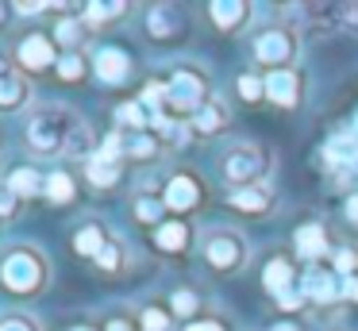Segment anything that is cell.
<instances>
[{
    "mask_svg": "<svg viewBox=\"0 0 358 331\" xmlns=\"http://www.w3.org/2000/svg\"><path fill=\"white\" fill-rule=\"evenodd\" d=\"M50 281V262L39 246L31 243H20V246H8L0 254V289L12 293V297H39Z\"/></svg>",
    "mask_w": 358,
    "mask_h": 331,
    "instance_id": "7a4b0ae2",
    "label": "cell"
},
{
    "mask_svg": "<svg viewBox=\"0 0 358 331\" xmlns=\"http://www.w3.org/2000/svg\"><path fill=\"white\" fill-rule=\"evenodd\" d=\"M131 212H135V220L147 223V227H162V223H166V220H162V212H166L162 192H135Z\"/></svg>",
    "mask_w": 358,
    "mask_h": 331,
    "instance_id": "cb8c5ba5",
    "label": "cell"
},
{
    "mask_svg": "<svg viewBox=\"0 0 358 331\" xmlns=\"http://www.w3.org/2000/svg\"><path fill=\"white\" fill-rule=\"evenodd\" d=\"M55 73H58V81H81L85 77V54H62Z\"/></svg>",
    "mask_w": 358,
    "mask_h": 331,
    "instance_id": "1f68e13d",
    "label": "cell"
},
{
    "mask_svg": "<svg viewBox=\"0 0 358 331\" xmlns=\"http://www.w3.org/2000/svg\"><path fill=\"white\" fill-rule=\"evenodd\" d=\"M335 274L339 277H355L358 274V254L350 251V246H339V251H335Z\"/></svg>",
    "mask_w": 358,
    "mask_h": 331,
    "instance_id": "d590c367",
    "label": "cell"
},
{
    "mask_svg": "<svg viewBox=\"0 0 358 331\" xmlns=\"http://www.w3.org/2000/svg\"><path fill=\"white\" fill-rule=\"evenodd\" d=\"M185 331H227V323L224 320H193V323H185Z\"/></svg>",
    "mask_w": 358,
    "mask_h": 331,
    "instance_id": "f35d334b",
    "label": "cell"
},
{
    "mask_svg": "<svg viewBox=\"0 0 358 331\" xmlns=\"http://www.w3.org/2000/svg\"><path fill=\"white\" fill-rule=\"evenodd\" d=\"M85 177L93 189H116L120 177H124V158H104V154H93L85 162Z\"/></svg>",
    "mask_w": 358,
    "mask_h": 331,
    "instance_id": "d6986e66",
    "label": "cell"
},
{
    "mask_svg": "<svg viewBox=\"0 0 358 331\" xmlns=\"http://www.w3.org/2000/svg\"><path fill=\"white\" fill-rule=\"evenodd\" d=\"M104 331H135V323H131V316H108V323H104Z\"/></svg>",
    "mask_w": 358,
    "mask_h": 331,
    "instance_id": "ab89813d",
    "label": "cell"
},
{
    "mask_svg": "<svg viewBox=\"0 0 358 331\" xmlns=\"http://www.w3.org/2000/svg\"><path fill=\"white\" fill-rule=\"evenodd\" d=\"M31 97H35V89H31V81L16 69V62L0 58V112L4 115L24 112V108L31 104Z\"/></svg>",
    "mask_w": 358,
    "mask_h": 331,
    "instance_id": "9c48e42d",
    "label": "cell"
},
{
    "mask_svg": "<svg viewBox=\"0 0 358 331\" xmlns=\"http://www.w3.org/2000/svg\"><path fill=\"white\" fill-rule=\"evenodd\" d=\"M343 297L358 304V274H355V277H343Z\"/></svg>",
    "mask_w": 358,
    "mask_h": 331,
    "instance_id": "60d3db41",
    "label": "cell"
},
{
    "mask_svg": "<svg viewBox=\"0 0 358 331\" xmlns=\"http://www.w3.org/2000/svg\"><path fill=\"white\" fill-rule=\"evenodd\" d=\"M301 293H304L308 304H335V300L343 297V277L335 274V269L312 266L308 274L301 277Z\"/></svg>",
    "mask_w": 358,
    "mask_h": 331,
    "instance_id": "30bf717a",
    "label": "cell"
},
{
    "mask_svg": "<svg viewBox=\"0 0 358 331\" xmlns=\"http://www.w3.org/2000/svg\"><path fill=\"white\" fill-rule=\"evenodd\" d=\"M120 15H127V4H85L81 8V20L89 23V31L104 27V23L120 20Z\"/></svg>",
    "mask_w": 358,
    "mask_h": 331,
    "instance_id": "f546056e",
    "label": "cell"
},
{
    "mask_svg": "<svg viewBox=\"0 0 358 331\" xmlns=\"http://www.w3.org/2000/svg\"><path fill=\"white\" fill-rule=\"evenodd\" d=\"M158 150H162V143H158V135H150V131H139V135L127 139V158L131 162H150L158 158Z\"/></svg>",
    "mask_w": 358,
    "mask_h": 331,
    "instance_id": "f1b7e54d",
    "label": "cell"
},
{
    "mask_svg": "<svg viewBox=\"0 0 358 331\" xmlns=\"http://www.w3.org/2000/svg\"><path fill=\"white\" fill-rule=\"evenodd\" d=\"M78 127H81V115L70 112L66 104H39L27 112L24 143L39 158H55V154H66V146H70Z\"/></svg>",
    "mask_w": 358,
    "mask_h": 331,
    "instance_id": "6da1fadb",
    "label": "cell"
},
{
    "mask_svg": "<svg viewBox=\"0 0 358 331\" xmlns=\"http://www.w3.org/2000/svg\"><path fill=\"white\" fill-rule=\"evenodd\" d=\"M208 100H212V85H208V73L201 66H178L166 77V112L193 115Z\"/></svg>",
    "mask_w": 358,
    "mask_h": 331,
    "instance_id": "3957f363",
    "label": "cell"
},
{
    "mask_svg": "<svg viewBox=\"0 0 358 331\" xmlns=\"http://www.w3.org/2000/svg\"><path fill=\"white\" fill-rule=\"evenodd\" d=\"M235 89H239L243 100H262L266 97V77H255V73H239V81H235Z\"/></svg>",
    "mask_w": 358,
    "mask_h": 331,
    "instance_id": "836d02e7",
    "label": "cell"
},
{
    "mask_svg": "<svg viewBox=\"0 0 358 331\" xmlns=\"http://www.w3.org/2000/svg\"><path fill=\"white\" fill-rule=\"evenodd\" d=\"M273 200L278 197H273L270 185H247V189H231L227 204H231L235 212H243V216H270Z\"/></svg>",
    "mask_w": 358,
    "mask_h": 331,
    "instance_id": "2e32d148",
    "label": "cell"
},
{
    "mask_svg": "<svg viewBox=\"0 0 358 331\" xmlns=\"http://www.w3.org/2000/svg\"><path fill=\"white\" fill-rule=\"evenodd\" d=\"M8 15H12V4H0V27L8 23Z\"/></svg>",
    "mask_w": 358,
    "mask_h": 331,
    "instance_id": "7bdbcfd3",
    "label": "cell"
},
{
    "mask_svg": "<svg viewBox=\"0 0 358 331\" xmlns=\"http://www.w3.org/2000/svg\"><path fill=\"white\" fill-rule=\"evenodd\" d=\"M147 35L155 43H173L185 35V12L178 4H155L147 8Z\"/></svg>",
    "mask_w": 358,
    "mask_h": 331,
    "instance_id": "8fae6325",
    "label": "cell"
},
{
    "mask_svg": "<svg viewBox=\"0 0 358 331\" xmlns=\"http://www.w3.org/2000/svg\"><path fill=\"white\" fill-rule=\"evenodd\" d=\"M43 197H47L50 204H73V197H78V181H73L66 169H55V174H47Z\"/></svg>",
    "mask_w": 358,
    "mask_h": 331,
    "instance_id": "d4e9b609",
    "label": "cell"
},
{
    "mask_svg": "<svg viewBox=\"0 0 358 331\" xmlns=\"http://www.w3.org/2000/svg\"><path fill=\"white\" fill-rule=\"evenodd\" d=\"M293 243H296V254H301V258H312V262H316L320 254L331 251V246H327V231H324V223H304V227H296Z\"/></svg>",
    "mask_w": 358,
    "mask_h": 331,
    "instance_id": "7402d4cb",
    "label": "cell"
},
{
    "mask_svg": "<svg viewBox=\"0 0 358 331\" xmlns=\"http://www.w3.org/2000/svg\"><path fill=\"white\" fill-rule=\"evenodd\" d=\"M189 243H193V231L185 220H166L162 227H155V246L162 254H181Z\"/></svg>",
    "mask_w": 358,
    "mask_h": 331,
    "instance_id": "44dd1931",
    "label": "cell"
},
{
    "mask_svg": "<svg viewBox=\"0 0 358 331\" xmlns=\"http://www.w3.org/2000/svg\"><path fill=\"white\" fill-rule=\"evenodd\" d=\"M116 123L120 127H131V135H139V131L150 127V112L139 104V100H127V104L116 108Z\"/></svg>",
    "mask_w": 358,
    "mask_h": 331,
    "instance_id": "83f0119b",
    "label": "cell"
},
{
    "mask_svg": "<svg viewBox=\"0 0 358 331\" xmlns=\"http://www.w3.org/2000/svg\"><path fill=\"white\" fill-rule=\"evenodd\" d=\"M162 200H166V212H178V216H185V212H196V208L204 204V181L196 174H173L170 181H166V189H162Z\"/></svg>",
    "mask_w": 358,
    "mask_h": 331,
    "instance_id": "ba28073f",
    "label": "cell"
},
{
    "mask_svg": "<svg viewBox=\"0 0 358 331\" xmlns=\"http://www.w3.org/2000/svg\"><path fill=\"white\" fill-rule=\"evenodd\" d=\"M250 15H255V4H247V0H216V4H208V20L220 35H235L239 27H247Z\"/></svg>",
    "mask_w": 358,
    "mask_h": 331,
    "instance_id": "7c38bea8",
    "label": "cell"
},
{
    "mask_svg": "<svg viewBox=\"0 0 358 331\" xmlns=\"http://www.w3.org/2000/svg\"><path fill=\"white\" fill-rule=\"evenodd\" d=\"M93 73H96V81H104V85H124L127 77H131V58H127L120 46H101V50L93 54Z\"/></svg>",
    "mask_w": 358,
    "mask_h": 331,
    "instance_id": "4fadbf2b",
    "label": "cell"
},
{
    "mask_svg": "<svg viewBox=\"0 0 358 331\" xmlns=\"http://www.w3.org/2000/svg\"><path fill=\"white\" fill-rule=\"evenodd\" d=\"M96 269H101V274H108V277L124 274V269H127V246H124V239H116V235L108 239V246L96 254Z\"/></svg>",
    "mask_w": 358,
    "mask_h": 331,
    "instance_id": "4316f807",
    "label": "cell"
},
{
    "mask_svg": "<svg viewBox=\"0 0 358 331\" xmlns=\"http://www.w3.org/2000/svg\"><path fill=\"white\" fill-rule=\"evenodd\" d=\"M201 254H204V262L224 277L239 274V269L250 262V246L235 227H208L204 239H201Z\"/></svg>",
    "mask_w": 358,
    "mask_h": 331,
    "instance_id": "5b68a950",
    "label": "cell"
},
{
    "mask_svg": "<svg viewBox=\"0 0 358 331\" xmlns=\"http://www.w3.org/2000/svg\"><path fill=\"white\" fill-rule=\"evenodd\" d=\"M347 220L358 223V192H350V197H347Z\"/></svg>",
    "mask_w": 358,
    "mask_h": 331,
    "instance_id": "b9f144b4",
    "label": "cell"
},
{
    "mask_svg": "<svg viewBox=\"0 0 358 331\" xmlns=\"http://www.w3.org/2000/svg\"><path fill=\"white\" fill-rule=\"evenodd\" d=\"M266 100L278 108H296L301 104V77L296 69H273L266 77Z\"/></svg>",
    "mask_w": 358,
    "mask_h": 331,
    "instance_id": "9a60e30c",
    "label": "cell"
},
{
    "mask_svg": "<svg viewBox=\"0 0 358 331\" xmlns=\"http://www.w3.org/2000/svg\"><path fill=\"white\" fill-rule=\"evenodd\" d=\"M20 208V197L8 189V181H0V220H12Z\"/></svg>",
    "mask_w": 358,
    "mask_h": 331,
    "instance_id": "8d00e7d4",
    "label": "cell"
},
{
    "mask_svg": "<svg viewBox=\"0 0 358 331\" xmlns=\"http://www.w3.org/2000/svg\"><path fill=\"white\" fill-rule=\"evenodd\" d=\"M170 312L193 323V320H196V312H201V297H196L193 289H178V293L170 297Z\"/></svg>",
    "mask_w": 358,
    "mask_h": 331,
    "instance_id": "4dcf8cb0",
    "label": "cell"
},
{
    "mask_svg": "<svg viewBox=\"0 0 358 331\" xmlns=\"http://www.w3.org/2000/svg\"><path fill=\"white\" fill-rule=\"evenodd\" d=\"M85 38H89V23L81 15H62L55 23V43L62 46V54H81Z\"/></svg>",
    "mask_w": 358,
    "mask_h": 331,
    "instance_id": "ffe728a7",
    "label": "cell"
},
{
    "mask_svg": "<svg viewBox=\"0 0 358 331\" xmlns=\"http://www.w3.org/2000/svg\"><path fill=\"white\" fill-rule=\"evenodd\" d=\"M304 304H308V300H304L301 285H296V289H289L285 297H278V308H281V312H301Z\"/></svg>",
    "mask_w": 358,
    "mask_h": 331,
    "instance_id": "74e56055",
    "label": "cell"
},
{
    "mask_svg": "<svg viewBox=\"0 0 358 331\" xmlns=\"http://www.w3.org/2000/svg\"><path fill=\"white\" fill-rule=\"evenodd\" d=\"M250 50H255L258 66H270V73H273V69H293L296 54H301V38H296L293 27L273 23V27L258 31L255 43H250Z\"/></svg>",
    "mask_w": 358,
    "mask_h": 331,
    "instance_id": "8992f818",
    "label": "cell"
},
{
    "mask_svg": "<svg viewBox=\"0 0 358 331\" xmlns=\"http://www.w3.org/2000/svg\"><path fill=\"white\" fill-rule=\"evenodd\" d=\"M58 58H62V54L55 50V43H50L43 31H27V35L12 46V62H16L20 73H24V69L27 73H43V69L58 66Z\"/></svg>",
    "mask_w": 358,
    "mask_h": 331,
    "instance_id": "52a82bcc",
    "label": "cell"
},
{
    "mask_svg": "<svg viewBox=\"0 0 358 331\" xmlns=\"http://www.w3.org/2000/svg\"><path fill=\"white\" fill-rule=\"evenodd\" d=\"M139 328L143 331H170V312H162V308H143Z\"/></svg>",
    "mask_w": 358,
    "mask_h": 331,
    "instance_id": "e575fe53",
    "label": "cell"
},
{
    "mask_svg": "<svg viewBox=\"0 0 358 331\" xmlns=\"http://www.w3.org/2000/svg\"><path fill=\"white\" fill-rule=\"evenodd\" d=\"M270 169H273V158H270V150L258 146V143H235L231 150L220 158V174H224V181H231L235 189L266 185Z\"/></svg>",
    "mask_w": 358,
    "mask_h": 331,
    "instance_id": "277c9868",
    "label": "cell"
},
{
    "mask_svg": "<svg viewBox=\"0 0 358 331\" xmlns=\"http://www.w3.org/2000/svg\"><path fill=\"white\" fill-rule=\"evenodd\" d=\"M108 239L112 235L104 231L101 220H85L78 231H73V254H78V258H93L96 262V254L108 246Z\"/></svg>",
    "mask_w": 358,
    "mask_h": 331,
    "instance_id": "ac0fdd59",
    "label": "cell"
},
{
    "mask_svg": "<svg viewBox=\"0 0 358 331\" xmlns=\"http://www.w3.org/2000/svg\"><path fill=\"white\" fill-rule=\"evenodd\" d=\"M270 331H301V328H293V323H273Z\"/></svg>",
    "mask_w": 358,
    "mask_h": 331,
    "instance_id": "ee69618b",
    "label": "cell"
},
{
    "mask_svg": "<svg viewBox=\"0 0 358 331\" xmlns=\"http://www.w3.org/2000/svg\"><path fill=\"white\" fill-rule=\"evenodd\" d=\"M262 285H266V293H270L273 300L278 297H285L289 289H296V269H293V262L285 258V254H273L270 262L262 266Z\"/></svg>",
    "mask_w": 358,
    "mask_h": 331,
    "instance_id": "e0dca14e",
    "label": "cell"
},
{
    "mask_svg": "<svg viewBox=\"0 0 358 331\" xmlns=\"http://www.w3.org/2000/svg\"><path fill=\"white\" fill-rule=\"evenodd\" d=\"M4 181H8V189L16 192L20 200H31V197H39V192H43V185H47V177H43L35 166H16L8 177H4Z\"/></svg>",
    "mask_w": 358,
    "mask_h": 331,
    "instance_id": "603a6c76",
    "label": "cell"
},
{
    "mask_svg": "<svg viewBox=\"0 0 358 331\" xmlns=\"http://www.w3.org/2000/svg\"><path fill=\"white\" fill-rule=\"evenodd\" d=\"M0 331H43V323L31 312H4L0 316Z\"/></svg>",
    "mask_w": 358,
    "mask_h": 331,
    "instance_id": "d6a6232c",
    "label": "cell"
},
{
    "mask_svg": "<svg viewBox=\"0 0 358 331\" xmlns=\"http://www.w3.org/2000/svg\"><path fill=\"white\" fill-rule=\"evenodd\" d=\"M324 158L331 162V166H355L358 162V131H350V135H335L331 143L324 146Z\"/></svg>",
    "mask_w": 358,
    "mask_h": 331,
    "instance_id": "484cf974",
    "label": "cell"
},
{
    "mask_svg": "<svg viewBox=\"0 0 358 331\" xmlns=\"http://www.w3.org/2000/svg\"><path fill=\"white\" fill-rule=\"evenodd\" d=\"M70 331H93V328H85V323H78V328H70Z\"/></svg>",
    "mask_w": 358,
    "mask_h": 331,
    "instance_id": "f6af8a7d",
    "label": "cell"
},
{
    "mask_svg": "<svg viewBox=\"0 0 358 331\" xmlns=\"http://www.w3.org/2000/svg\"><path fill=\"white\" fill-rule=\"evenodd\" d=\"M231 123V108L224 104V100H216L212 97L208 104L201 108V112H193L189 115V131H193L196 139H212V135H220V131Z\"/></svg>",
    "mask_w": 358,
    "mask_h": 331,
    "instance_id": "5bb4252c",
    "label": "cell"
}]
</instances>
